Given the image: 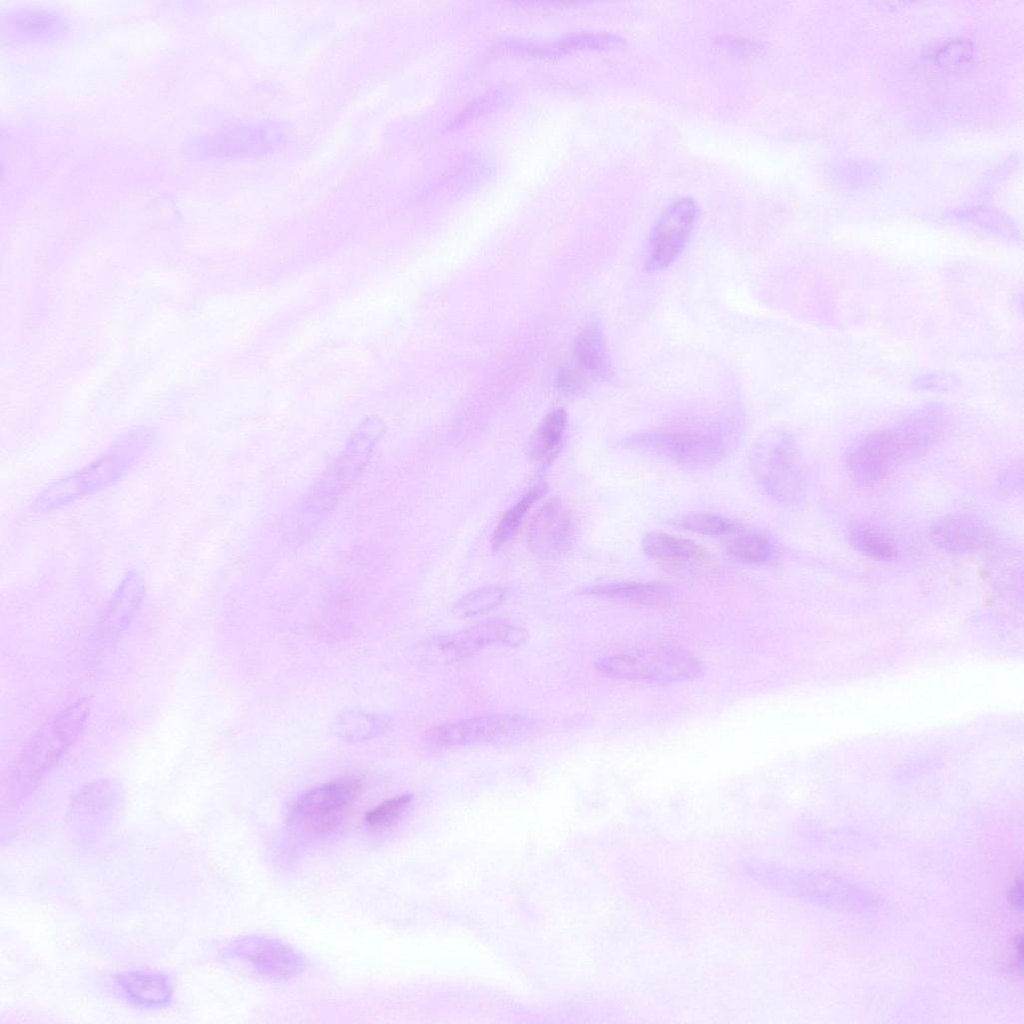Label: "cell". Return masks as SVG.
Here are the masks:
<instances>
[{
    "label": "cell",
    "instance_id": "6",
    "mask_svg": "<svg viewBox=\"0 0 1024 1024\" xmlns=\"http://www.w3.org/2000/svg\"><path fill=\"white\" fill-rule=\"evenodd\" d=\"M734 436L724 429H660L634 435L626 444L648 449L688 468H699L722 459L734 446Z\"/></svg>",
    "mask_w": 1024,
    "mask_h": 1024
},
{
    "label": "cell",
    "instance_id": "13",
    "mask_svg": "<svg viewBox=\"0 0 1024 1024\" xmlns=\"http://www.w3.org/2000/svg\"><path fill=\"white\" fill-rule=\"evenodd\" d=\"M930 537L936 546L952 554L984 551L995 539L987 523L967 514H950L939 519L931 527Z\"/></svg>",
    "mask_w": 1024,
    "mask_h": 1024
},
{
    "label": "cell",
    "instance_id": "12",
    "mask_svg": "<svg viewBox=\"0 0 1024 1024\" xmlns=\"http://www.w3.org/2000/svg\"><path fill=\"white\" fill-rule=\"evenodd\" d=\"M572 534L570 512L560 499L553 498L532 518L527 531V545L537 557L552 559L568 549Z\"/></svg>",
    "mask_w": 1024,
    "mask_h": 1024
},
{
    "label": "cell",
    "instance_id": "23",
    "mask_svg": "<svg viewBox=\"0 0 1024 1024\" xmlns=\"http://www.w3.org/2000/svg\"><path fill=\"white\" fill-rule=\"evenodd\" d=\"M849 542L856 551L875 560H893L898 555L894 541L870 525L855 524L851 527Z\"/></svg>",
    "mask_w": 1024,
    "mask_h": 1024
},
{
    "label": "cell",
    "instance_id": "7",
    "mask_svg": "<svg viewBox=\"0 0 1024 1024\" xmlns=\"http://www.w3.org/2000/svg\"><path fill=\"white\" fill-rule=\"evenodd\" d=\"M361 791L362 783L358 779H340L315 787L295 801L288 822L294 829L309 835L335 832L344 823Z\"/></svg>",
    "mask_w": 1024,
    "mask_h": 1024
},
{
    "label": "cell",
    "instance_id": "22",
    "mask_svg": "<svg viewBox=\"0 0 1024 1024\" xmlns=\"http://www.w3.org/2000/svg\"><path fill=\"white\" fill-rule=\"evenodd\" d=\"M546 490L547 486L545 483L533 486L506 511L491 536V545L495 550L514 537L533 503L538 501L546 493Z\"/></svg>",
    "mask_w": 1024,
    "mask_h": 1024
},
{
    "label": "cell",
    "instance_id": "32",
    "mask_svg": "<svg viewBox=\"0 0 1024 1024\" xmlns=\"http://www.w3.org/2000/svg\"><path fill=\"white\" fill-rule=\"evenodd\" d=\"M1010 901L1014 907L1018 909L1022 908V881L1020 879L1012 886L1010 891Z\"/></svg>",
    "mask_w": 1024,
    "mask_h": 1024
},
{
    "label": "cell",
    "instance_id": "10",
    "mask_svg": "<svg viewBox=\"0 0 1024 1024\" xmlns=\"http://www.w3.org/2000/svg\"><path fill=\"white\" fill-rule=\"evenodd\" d=\"M903 452L894 429L873 432L848 452L846 466L850 476L861 485L886 478L904 463Z\"/></svg>",
    "mask_w": 1024,
    "mask_h": 1024
},
{
    "label": "cell",
    "instance_id": "2",
    "mask_svg": "<svg viewBox=\"0 0 1024 1024\" xmlns=\"http://www.w3.org/2000/svg\"><path fill=\"white\" fill-rule=\"evenodd\" d=\"M90 702L79 699L47 720L24 747L16 762L12 789L33 788L76 742L89 715Z\"/></svg>",
    "mask_w": 1024,
    "mask_h": 1024
},
{
    "label": "cell",
    "instance_id": "25",
    "mask_svg": "<svg viewBox=\"0 0 1024 1024\" xmlns=\"http://www.w3.org/2000/svg\"><path fill=\"white\" fill-rule=\"evenodd\" d=\"M670 524L707 536L733 533L736 525L729 519L712 513H689L670 520Z\"/></svg>",
    "mask_w": 1024,
    "mask_h": 1024
},
{
    "label": "cell",
    "instance_id": "1",
    "mask_svg": "<svg viewBox=\"0 0 1024 1024\" xmlns=\"http://www.w3.org/2000/svg\"><path fill=\"white\" fill-rule=\"evenodd\" d=\"M153 440V432L146 428L122 435L97 459L46 486L36 496L33 510L49 512L113 485L149 450Z\"/></svg>",
    "mask_w": 1024,
    "mask_h": 1024
},
{
    "label": "cell",
    "instance_id": "30",
    "mask_svg": "<svg viewBox=\"0 0 1024 1024\" xmlns=\"http://www.w3.org/2000/svg\"><path fill=\"white\" fill-rule=\"evenodd\" d=\"M589 376L579 367L563 366L557 373V388L565 394H576L583 391L588 384Z\"/></svg>",
    "mask_w": 1024,
    "mask_h": 1024
},
{
    "label": "cell",
    "instance_id": "18",
    "mask_svg": "<svg viewBox=\"0 0 1024 1024\" xmlns=\"http://www.w3.org/2000/svg\"><path fill=\"white\" fill-rule=\"evenodd\" d=\"M582 592L642 605L666 603L672 594L669 586L657 582H610L586 587Z\"/></svg>",
    "mask_w": 1024,
    "mask_h": 1024
},
{
    "label": "cell",
    "instance_id": "11",
    "mask_svg": "<svg viewBox=\"0 0 1024 1024\" xmlns=\"http://www.w3.org/2000/svg\"><path fill=\"white\" fill-rule=\"evenodd\" d=\"M233 952L259 974L272 979H288L307 967L306 958L281 940L249 935L234 942Z\"/></svg>",
    "mask_w": 1024,
    "mask_h": 1024
},
{
    "label": "cell",
    "instance_id": "3",
    "mask_svg": "<svg viewBox=\"0 0 1024 1024\" xmlns=\"http://www.w3.org/2000/svg\"><path fill=\"white\" fill-rule=\"evenodd\" d=\"M596 669L611 678L655 684L693 680L703 673L701 661L677 646H652L598 659Z\"/></svg>",
    "mask_w": 1024,
    "mask_h": 1024
},
{
    "label": "cell",
    "instance_id": "20",
    "mask_svg": "<svg viewBox=\"0 0 1024 1024\" xmlns=\"http://www.w3.org/2000/svg\"><path fill=\"white\" fill-rule=\"evenodd\" d=\"M574 357L578 367L589 377L607 379L611 376V361L600 328L589 325L576 338Z\"/></svg>",
    "mask_w": 1024,
    "mask_h": 1024
},
{
    "label": "cell",
    "instance_id": "5",
    "mask_svg": "<svg viewBox=\"0 0 1024 1024\" xmlns=\"http://www.w3.org/2000/svg\"><path fill=\"white\" fill-rule=\"evenodd\" d=\"M383 432V424L375 418L366 420L357 428L344 450L310 491L305 502L307 511L321 513L337 503L341 495L365 470Z\"/></svg>",
    "mask_w": 1024,
    "mask_h": 1024
},
{
    "label": "cell",
    "instance_id": "4",
    "mask_svg": "<svg viewBox=\"0 0 1024 1024\" xmlns=\"http://www.w3.org/2000/svg\"><path fill=\"white\" fill-rule=\"evenodd\" d=\"M750 469L764 492L782 503L798 501L804 493L796 444L783 430H770L754 443L749 457Z\"/></svg>",
    "mask_w": 1024,
    "mask_h": 1024
},
{
    "label": "cell",
    "instance_id": "14",
    "mask_svg": "<svg viewBox=\"0 0 1024 1024\" xmlns=\"http://www.w3.org/2000/svg\"><path fill=\"white\" fill-rule=\"evenodd\" d=\"M948 428L947 414L938 407H928L908 415L893 429L908 462L924 455Z\"/></svg>",
    "mask_w": 1024,
    "mask_h": 1024
},
{
    "label": "cell",
    "instance_id": "8",
    "mask_svg": "<svg viewBox=\"0 0 1024 1024\" xmlns=\"http://www.w3.org/2000/svg\"><path fill=\"white\" fill-rule=\"evenodd\" d=\"M535 728V721L523 715L479 716L433 727L425 732L424 741L445 748L511 744L529 737Z\"/></svg>",
    "mask_w": 1024,
    "mask_h": 1024
},
{
    "label": "cell",
    "instance_id": "27",
    "mask_svg": "<svg viewBox=\"0 0 1024 1024\" xmlns=\"http://www.w3.org/2000/svg\"><path fill=\"white\" fill-rule=\"evenodd\" d=\"M411 803V795L394 796L369 810L364 816V822L374 830L387 829L395 825L405 815Z\"/></svg>",
    "mask_w": 1024,
    "mask_h": 1024
},
{
    "label": "cell",
    "instance_id": "15",
    "mask_svg": "<svg viewBox=\"0 0 1024 1024\" xmlns=\"http://www.w3.org/2000/svg\"><path fill=\"white\" fill-rule=\"evenodd\" d=\"M143 577L136 571L128 572L101 615L98 633L104 639L119 637L129 626L145 596Z\"/></svg>",
    "mask_w": 1024,
    "mask_h": 1024
},
{
    "label": "cell",
    "instance_id": "28",
    "mask_svg": "<svg viewBox=\"0 0 1024 1024\" xmlns=\"http://www.w3.org/2000/svg\"><path fill=\"white\" fill-rule=\"evenodd\" d=\"M504 595V589L500 587L478 589L459 600L453 608V613L458 617H471L485 613L498 606Z\"/></svg>",
    "mask_w": 1024,
    "mask_h": 1024
},
{
    "label": "cell",
    "instance_id": "26",
    "mask_svg": "<svg viewBox=\"0 0 1024 1024\" xmlns=\"http://www.w3.org/2000/svg\"><path fill=\"white\" fill-rule=\"evenodd\" d=\"M975 52V46L971 41L955 38L937 50L935 60L945 71L959 73L972 65Z\"/></svg>",
    "mask_w": 1024,
    "mask_h": 1024
},
{
    "label": "cell",
    "instance_id": "19",
    "mask_svg": "<svg viewBox=\"0 0 1024 1024\" xmlns=\"http://www.w3.org/2000/svg\"><path fill=\"white\" fill-rule=\"evenodd\" d=\"M116 980L129 999L141 1006H161L172 996L169 980L160 973L125 972L117 975Z\"/></svg>",
    "mask_w": 1024,
    "mask_h": 1024
},
{
    "label": "cell",
    "instance_id": "24",
    "mask_svg": "<svg viewBox=\"0 0 1024 1024\" xmlns=\"http://www.w3.org/2000/svg\"><path fill=\"white\" fill-rule=\"evenodd\" d=\"M725 549L733 559L754 565L766 563L774 553L770 540L755 533H744L731 538L726 542Z\"/></svg>",
    "mask_w": 1024,
    "mask_h": 1024
},
{
    "label": "cell",
    "instance_id": "29",
    "mask_svg": "<svg viewBox=\"0 0 1024 1024\" xmlns=\"http://www.w3.org/2000/svg\"><path fill=\"white\" fill-rule=\"evenodd\" d=\"M386 725L387 720L384 718L355 712L349 713L340 721L341 733L347 739L355 741L374 737L381 733Z\"/></svg>",
    "mask_w": 1024,
    "mask_h": 1024
},
{
    "label": "cell",
    "instance_id": "9",
    "mask_svg": "<svg viewBox=\"0 0 1024 1024\" xmlns=\"http://www.w3.org/2000/svg\"><path fill=\"white\" fill-rule=\"evenodd\" d=\"M699 217L697 203L689 197L670 203L655 222L648 242L645 267L656 272L669 267L684 250Z\"/></svg>",
    "mask_w": 1024,
    "mask_h": 1024
},
{
    "label": "cell",
    "instance_id": "21",
    "mask_svg": "<svg viewBox=\"0 0 1024 1024\" xmlns=\"http://www.w3.org/2000/svg\"><path fill=\"white\" fill-rule=\"evenodd\" d=\"M566 425L564 409L550 411L529 438L526 454L536 462L550 463L559 451Z\"/></svg>",
    "mask_w": 1024,
    "mask_h": 1024
},
{
    "label": "cell",
    "instance_id": "31",
    "mask_svg": "<svg viewBox=\"0 0 1024 1024\" xmlns=\"http://www.w3.org/2000/svg\"><path fill=\"white\" fill-rule=\"evenodd\" d=\"M914 384L921 389H946L958 384V379L948 373H931L920 377Z\"/></svg>",
    "mask_w": 1024,
    "mask_h": 1024
},
{
    "label": "cell",
    "instance_id": "17",
    "mask_svg": "<svg viewBox=\"0 0 1024 1024\" xmlns=\"http://www.w3.org/2000/svg\"><path fill=\"white\" fill-rule=\"evenodd\" d=\"M641 545L646 555L664 562L687 564L706 561L710 557L697 543L664 532L646 533Z\"/></svg>",
    "mask_w": 1024,
    "mask_h": 1024
},
{
    "label": "cell",
    "instance_id": "16",
    "mask_svg": "<svg viewBox=\"0 0 1024 1024\" xmlns=\"http://www.w3.org/2000/svg\"><path fill=\"white\" fill-rule=\"evenodd\" d=\"M492 645L491 634L485 622L453 634L432 638L426 647L433 661L451 663L473 655Z\"/></svg>",
    "mask_w": 1024,
    "mask_h": 1024
}]
</instances>
